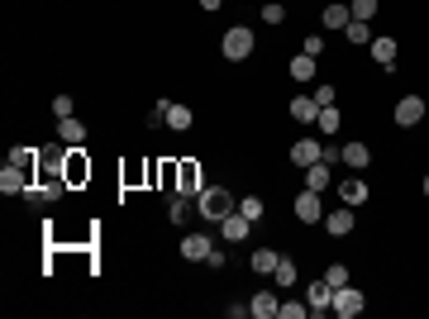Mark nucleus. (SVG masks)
<instances>
[{
	"mask_svg": "<svg viewBox=\"0 0 429 319\" xmlns=\"http://www.w3.org/2000/svg\"><path fill=\"white\" fill-rule=\"evenodd\" d=\"M10 162H15V167H24V172H33V167L43 162V153H38V148H15V153H10Z\"/></svg>",
	"mask_w": 429,
	"mask_h": 319,
	"instance_id": "nucleus-27",
	"label": "nucleus"
},
{
	"mask_svg": "<svg viewBox=\"0 0 429 319\" xmlns=\"http://www.w3.org/2000/svg\"><path fill=\"white\" fill-rule=\"evenodd\" d=\"M324 281H329L334 291L349 286V262H329V267H324Z\"/></svg>",
	"mask_w": 429,
	"mask_h": 319,
	"instance_id": "nucleus-30",
	"label": "nucleus"
},
{
	"mask_svg": "<svg viewBox=\"0 0 429 319\" xmlns=\"http://www.w3.org/2000/svg\"><path fill=\"white\" fill-rule=\"evenodd\" d=\"M319 129H324V134H339V124H344V114L334 110V105H324V110H319V119H315Z\"/></svg>",
	"mask_w": 429,
	"mask_h": 319,
	"instance_id": "nucleus-31",
	"label": "nucleus"
},
{
	"mask_svg": "<svg viewBox=\"0 0 429 319\" xmlns=\"http://www.w3.org/2000/svg\"><path fill=\"white\" fill-rule=\"evenodd\" d=\"M425 195H429V176H425Z\"/></svg>",
	"mask_w": 429,
	"mask_h": 319,
	"instance_id": "nucleus-39",
	"label": "nucleus"
},
{
	"mask_svg": "<svg viewBox=\"0 0 429 319\" xmlns=\"http://www.w3.org/2000/svg\"><path fill=\"white\" fill-rule=\"evenodd\" d=\"M167 220H172V224H186V220H191V195L172 191V205H167Z\"/></svg>",
	"mask_w": 429,
	"mask_h": 319,
	"instance_id": "nucleus-25",
	"label": "nucleus"
},
{
	"mask_svg": "<svg viewBox=\"0 0 429 319\" xmlns=\"http://www.w3.org/2000/svg\"><path fill=\"white\" fill-rule=\"evenodd\" d=\"M248 234H253V220H248V215H238L234 210V215H224L220 220V239L224 243H243Z\"/></svg>",
	"mask_w": 429,
	"mask_h": 319,
	"instance_id": "nucleus-10",
	"label": "nucleus"
},
{
	"mask_svg": "<svg viewBox=\"0 0 429 319\" xmlns=\"http://www.w3.org/2000/svg\"><path fill=\"white\" fill-rule=\"evenodd\" d=\"M176 191L191 195V200L206 191V172H201V162H196V158H181V162H176Z\"/></svg>",
	"mask_w": 429,
	"mask_h": 319,
	"instance_id": "nucleus-2",
	"label": "nucleus"
},
{
	"mask_svg": "<svg viewBox=\"0 0 429 319\" xmlns=\"http://www.w3.org/2000/svg\"><path fill=\"white\" fill-rule=\"evenodd\" d=\"M53 114H58V119H67V114H72V96H58V100H53Z\"/></svg>",
	"mask_w": 429,
	"mask_h": 319,
	"instance_id": "nucleus-37",
	"label": "nucleus"
},
{
	"mask_svg": "<svg viewBox=\"0 0 429 319\" xmlns=\"http://www.w3.org/2000/svg\"><path fill=\"white\" fill-rule=\"evenodd\" d=\"M349 10H353V19H367V24H372V15H377V0H349Z\"/></svg>",
	"mask_w": 429,
	"mask_h": 319,
	"instance_id": "nucleus-32",
	"label": "nucleus"
},
{
	"mask_svg": "<svg viewBox=\"0 0 429 319\" xmlns=\"http://www.w3.org/2000/svg\"><path fill=\"white\" fill-rule=\"evenodd\" d=\"M315 105H319V110L334 105V86H329V81H319V86H315Z\"/></svg>",
	"mask_w": 429,
	"mask_h": 319,
	"instance_id": "nucleus-35",
	"label": "nucleus"
},
{
	"mask_svg": "<svg viewBox=\"0 0 429 319\" xmlns=\"http://www.w3.org/2000/svg\"><path fill=\"white\" fill-rule=\"evenodd\" d=\"M363 305H367V296H363L358 286H353V281H349V286H339V291H334V315H339V319L363 315Z\"/></svg>",
	"mask_w": 429,
	"mask_h": 319,
	"instance_id": "nucleus-7",
	"label": "nucleus"
},
{
	"mask_svg": "<svg viewBox=\"0 0 429 319\" xmlns=\"http://www.w3.org/2000/svg\"><path fill=\"white\" fill-rule=\"evenodd\" d=\"M344 38H349V43H372L377 33H372V24H367V19H349V29H344Z\"/></svg>",
	"mask_w": 429,
	"mask_h": 319,
	"instance_id": "nucleus-26",
	"label": "nucleus"
},
{
	"mask_svg": "<svg viewBox=\"0 0 429 319\" xmlns=\"http://www.w3.org/2000/svg\"><path fill=\"white\" fill-rule=\"evenodd\" d=\"M191 124H196V110H191V105H167V129L186 134Z\"/></svg>",
	"mask_w": 429,
	"mask_h": 319,
	"instance_id": "nucleus-23",
	"label": "nucleus"
},
{
	"mask_svg": "<svg viewBox=\"0 0 429 319\" xmlns=\"http://www.w3.org/2000/svg\"><path fill=\"white\" fill-rule=\"evenodd\" d=\"M248 315H258V319H277V315H282V301H277L272 291H258L253 301H248Z\"/></svg>",
	"mask_w": 429,
	"mask_h": 319,
	"instance_id": "nucleus-17",
	"label": "nucleus"
},
{
	"mask_svg": "<svg viewBox=\"0 0 429 319\" xmlns=\"http://www.w3.org/2000/svg\"><path fill=\"white\" fill-rule=\"evenodd\" d=\"M277 257H282V253H272V248H258V253H253V262H248V267H253L258 276H272V271H277Z\"/></svg>",
	"mask_w": 429,
	"mask_h": 319,
	"instance_id": "nucleus-24",
	"label": "nucleus"
},
{
	"mask_svg": "<svg viewBox=\"0 0 429 319\" xmlns=\"http://www.w3.org/2000/svg\"><path fill=\"white\" fill-rule=\"evenodd\" d=\"M286 72H291V81H315V58H310V53H296V58L286 63Z\"/></svg>",
	"mask_w": 429,
	"mask_h": 319,
	"instance_id": "nucleus-22",
	"label": "nucleus"
},
{
	"mask_svg": "<svg viewBox=\"0 0 429 319\" xmlns=\"http://www.w3.org/2000/svg\"><path fill=\"white\" fill-rule=\"evenodd\" d=\"M58 139H63L67 148H77V144H86V124H81L77 114H67V119H58Z\"/></svg>",
	"mask_w": 429,
	"mask_h": 319,
	"instance_id": "nucleus-19",
	"label": "nucleus"
},
{
	"mask_svg": "<svg viewBox=\"0 0 429 319\" xmlns=\"http://www.w3.org/2000/svg\"><path fill=\"white\" fill-rule=\"evenodd\" d=\"M224 0H201V10H220Z\"/></svg>",
	"mask_w": 429,
	"mask_h": 319,
	"instance_id": "nucleus-38",
	"label": "nucleus"
},
{
	"mask_svg": "<svg viewBox=\"0 0 429 319\" xmlns=\"http://www.w3.org/2000/svg\"><path fill=\"white\" fill-rule=\"evenodd\" d=\"M63 176L72 181V186H86V181H91V158H86V144L67 148V158H63Z\"/></svg>",
	"mask_w": 429,
	"mask_h": 319,
	"instance_id": "nucleus-5",
	"label": "nucleus"
},
{
	"mask_svg": "<svg viewBox=\"0 0 429 319\" xmlns=\"http://www.w3.org/2000/svg\"><path fill=\"white\" fill-rule=\"evenodd\" d=\"M301 53H310V58H319V53H324V38H319V33H310V38H305V48Z\"/></svg>",
	"mask_w": 429,
	"mask_h": 319,
	"instance_id": "nucleus-36",
	"label": "nucleus"
},
{
	"mask_svg": "<svg viewBox=\"0 0 429 319\" xmlns=\"http://www.w3.org/2000/svg\"><path fill=\"white\" fill-rule=\"evenodd\" d=\"M349 19H353L349 0H329L324 5V29H349Z\"/></svg>",
	"mask_w": 429,
	"mask_h": 319,
	"instance_id": "nucleus-21",
	"label": "nucleus"
},
{
	"mask_svg": "<svg viewBox=\"0 0 429 319\" xmlns=\"http://www.w3.org/2000/svg\"><path fill=\"white\" fill-rule=\"evenodd\" d=\"M210 253H215V239H210L206 229H201V234H186V239H181V257H186V262H206Z\"/></svg>",
	"mask_w": 429,
	"mask_h": 319,
	"instance_id": "nucleus-11",
	"label": "nucleus"
},
{
	"mask_svg": "<svg viewBox=\"0 0 429 319\" xmlns=\"http://www.w3.org/2000/svg\"><path fill=\"white\" fill-rule=\"evenodd\" d=\"M429 114V105H425V96H401L396 100V110H391V119H396L401 129H415L420 119Z\"/></svg>",
	"mask_w": 429,
	"mask_h": 319,
	"instance_id": "nucleus-6",
	"label": "nucleus"
},
{
	"mask_svg": "<svg viewBox=\"0 0 429 319\" xmlns=\"http://www.w3.org/2000/svg\"><path fill=\"white\" fill-rule=\"evenodd\" d=\"M339 158L349 162V172H363L367 162H372V148H367V144H358V139H353V144H344V148H339Z\"/></svg>",
	"mask_w": 429,
	"mask_h": 319,
	"instance_id": "nucleus-18",
	"label": "nucleus"
},
{
	"mask_svg": "<svg viewBox=\"0 0 429 319\" xmlns=\"http://www.w3.org/2000/svg\"><path fill=\"white\" fill-rule=\"evenodd\" d=\"M286 110H291V119H296V124H315V119H319L315 96H296L291 105H286Z\"/></svg>",
	"mask_w": 429,
	"mask_h": 319,
	"instance_id": "nucleus-20",
	"label": "nucleus"
},
{
	"mask_svg": "<svg viewBox=\"0 0 429 319\" xmlns=\"http://www.w3.org/2000/svg\"><path fill=\"white\" fill-rule=\"evenodd\" d=\"M305 305H310V315H334V286L324 281V276H319V281H310Z\"/></svg>",
	"mask_w": 429,
	"mask_h": 319,
	"instance_id": "nucleus-9",
	"label": "nucleus"
},
{
	"mask_svg": "<svg viewBox=\"0 0 429 319\" xmlns=\"http://www.w3.org/2000/svg\"><path fill=\"white\" fill-rule=\"evenodd\" d=\"M291 215L301 224H324V200H319V191H296V200H291Z\"/></svg>",
	"mask_w": 429,
	"mask_h": 319,
	"instance_id": "nucleus-4",
	"label": "nucleus"
},
{
	"mask_svg": "<svg viewBox=\"0 0 429 319\" xmlns=\"http://www.w3.org/2000/svg\"><path fill=\"white\" fill-rule=\"evenodd\" d=\"M329 181H334V162H310V167H305V186H310V191H329Z\"/></svg>",
	"mask_w": 429,
	"mask_h": 319,
	"instance_id": "nucleus-15",
	"label": "nucleus"
},
{
	"mask_svg": "<svg viewBox=\"0 0 429 319\" xmlns=\"http://www.w3.org/2000/svg\"><path fill=\"white\" fill-rule=\"evenodd\" d=\"M324 229H329L334 239H349L353 229H358V224H353V205H344V210H334V215H324Z\"/></svg>",
	"mask_w": 429,
	"mask_h": 319,
	"instance_id": "nucleus-16",
	"label": "nucleus"
},
{
	"mask_svg": "<svg viewBox=\"0 0 429 319\" xmlns=\"http://www.w3.org/2000/svg\"><path fill=\"white\" fill-rule=\"evenodd\" d=\"M0 191L5 195H24L29 191V172L15 167V162H5V167H0Z\"/></svg>",
	"mask_w": 429,
	"mask_h": 319,
	"instance_id": "nucleus-12",
	"label": "nucleus"
},
{
	"mask_svg": "<svg viewBox=\"0 0 429 319\" xmlns=\"http://www.w3.org/2000/svg\"><path fill=\"white\" fill-rule=\"evenodd\" d=\"M324 158V144H319V139H296V144H291V162H296V167H310V162H319Z\"/></svg>",
	"mask_w": 429,
	"mask_h": 319,
	"instance_id": "nucleus-13",
	"label": "nucleus"
},
{
	"mask_svg": "<svg viewBox=\"0 0 429 319\" xmlns=\"http://www.w3.org/2000/svg\"><path fill=\"white\" fill-rule=\"evenodd\" d=\"M272 276H277V286H296V262L291 257H277V271Z\"/></svg>",
	"mask_w": 429,
	"mask_h": 319,
	"instance_id": "nucleus-29",
	"label": "nucleus"
},
{
	"mask_svg": "<svg viewBox=\"0 0 429 319\" xmlns=\"http://www.w3.org/2000/svg\"><path fill=\"white\" fill-rule=\"evenodd\" d=\"M263 210H268V205H263V195H238V215H248V220H263Z\"/></svg>",
	"mask_w": 429,
	"mask_h": 319,
	"instance_id": "nucleus-28",
	"label": "nucleus"
},
{
	"mask_svg": "<svg viewBox=\"0 0 429 319\" xmlns=\"http://www.w3.org/2000/svg\"><path fill=\"white\" fill-rule=\"evenodd\" d=\"M286 19V5L282 0H268V5H263V24H282Z\"/></svg>",
	"mask_w": 429,
	"mask_h": 319,
	"instance_id": "nucleus-33",
	"label": "nucleus"
},
{
	"mask_svg": "<svg viewBox=\"0 0 429 319\" xmlns=\"http://www.w3.org/2000/svg\"><path fill=\"white\" fill-rule=\"evenodd\" d=\"M339 195H344V205H367V195H372V186H367L363 176H349V181H339Z\"/></svg>",
	"mask_w": 429,
	"mask_h": 319,
	"instance_id": "nucleus-14",
	"label": "nucleus"
},
{
	"mask_svg": "<svg viewBox=\"0 0 429 319\" xmlns=\"http://www.w3.org/2000/svg\"><path fill=\"white\" fill-rule=\"evenodd\" d=\"M367 48H372V63H377L381 72H396L401 43H396V38H391V33H377V38H372V43H367Z\"/></svg>",
	"mask_w": 429,
	"mask_h": 319,
	"instance_id": "nucleus-8",
	"label": "nucleus"
},
{
	"mask_svg": "<svg viewBox=\"0 0 429 319\" xmlns=\"http://www.w3.org/2000/svg\"><path fill=\"white\" fill-rule=\"evenodd\" d=\"M220 53L229 58V63H243V58H253V29H243V24H238V29H229V33L220 38Z\"/></svg>",
	"mask_w": 429,
	"mask_h": 319,
	"instance_id": "nucleus-3",
	"label": "nucleus"
},
{
	"mask_svg": "<svg viewBox=\"0 0 429 319\" xmlns=\"http://www.w3.org/2000/svg\"><path fill=\"white\" fill-rule=\"evenodd\" d=\"M196 210H201V220L220 224L224 215H234V210H238V200H234V191H224V186H210V191L196 195Z\"/></svg>",
	"mask_w": 429,
	"mask_h": 319,
	"instance_id": "nucleus-1",
	"label": "nucleus"
},
{
	"mask_svg": "<svg viewBox=\"0 0 429 319\" xmlns=\"http://www.w3.org/2000/svg\"><path fill=\"white\" fill-rule=\"evenodd\" d=\"M310 315V305H296V301H282V315L277 319H305Z\"/></svg>",
	"mask_w": 429,
	"mask_h": 319,
	"instance_id": "nucleus-34",
	"label": "nucleus"
}]
</instances>
